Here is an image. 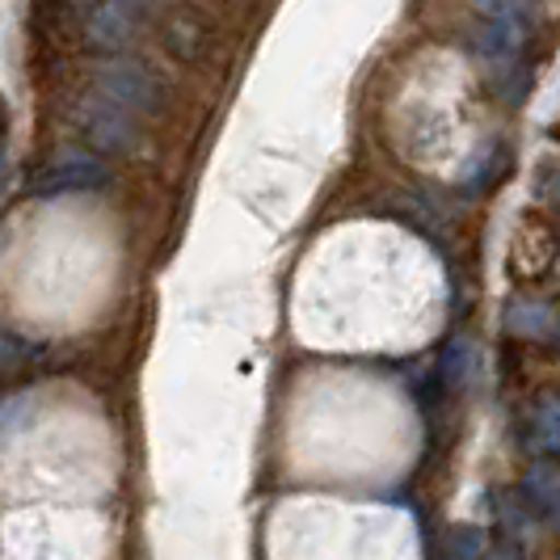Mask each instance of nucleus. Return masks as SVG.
<instances>
[{
	"label": "nucleus",
	"instance_id": "nucleus-1",
	"mask_svg": "<svg viewBox=\"0 0 560 560\" xmlns=\"http://www.w3.org/2000/svg\"><path fill=\"white\" fill-rule=\"evenodd\" d=\"M110 186V168L102 165L97 156L84 152H63L51 156L38 173H30V198H63V195H97Z\"/></svg>",
	"mask_w": 560,
	"mask_h": 560
},
{
	"label": "nucleus",
	"instance_id": "nucleus-2",
	"mask_svg": "<svg viewBox=\"0 0 560 560\" xmlns=\"http://www.w3.org/2000/svg\"><path fill=\"white\" fill-rule=\"evenodd\" d=\"M93 84H97L102 97H110L114 106H122L131 114H156L161 102H165V84L156 81V72L143 68V63H127V59L102 63Z\"/></svg>",
	"mask_w": 560,
	"mask_h": 560
},
{
	"label": "nucleus",
	"instance_id": "nucleus-3",
	"mask_svg": "<svg viewBox=\"0 0 560 560\" xmlns=\"http://www.w3.org/2000/svg\"><path fill=\"white\" fill-rule=\"evenodd\" d=\"M72 122H77V131H81L97 152H127L131 143L140 140V131H136V114L122 110V106H114L110 97H102V93L81 97L77 110H72Z\"/></svg>",
	"mask_w": 560,
	"mask_h": 560
},
{
	"label": "nucleus",
	"instance_id": "nucleus-4",
	"mask_svg": "<svg viewBox=\"0 0 560 560\" xmlns=\"http://www.w3.org/2000/svg\"><path fill=\"white\" fill-rule=\"evenodd\" d=\"M143 22V4H93L81 13V34L97 51H118L136 38Z\"/></svg>",
	"mask_w": 560,
	"mask_h": 560
},
{
	"label": "nucleus",
	"instance_id": "nucleus-5",
	"mask_svg": "<svg viewBox=\"0 0 560 560\" xmlns=\"http://www.w3.org/2000/svg\"><path fill=\"white\" fill-rule=\"evenodd\" d=\"M523 502L532 514H539L544 523H552L560 514V468L557 464H535L532 472L523 477Z\"/></svg>",
	"mask_w": 560,
	"mask_h": 560
},
{
	"label": "nucleus",
	"instance_id": "nucleus-6",
	"mask_svg": "<svg viewBox=\"0 0 560 560\" xmlns=\"http://www.w3.org/2000/svg\"><path fill=\"white\" fill-rule=\"evenodd\" d=\"M502 325L514 337H548L557 334V316L544 300H514L510 308L502 312Z\"/></svg>",
	"mask_w": 560,
	"mask_h": 560
},
{
	"label": "nucleus",
	"instance_id": "nucleus-7",
	"mask_svg": "<svg viewBox=\"0 0 560 560\" xmlns=\"http://www.w3.org/2000/svg\"><path fill=\"white\" fill-rule=\"evenodd\" d=\"M472 371H477V346L468 337H451L443 346V354H439V380L455 393V388H464L472 380Z\"/></svg>",
	"mask_w": 560,
	"mask_h": 560
},
{
	"label": "nucleus",
	"instance_id": "nucleus-8",
	"mask_svg": "<svg viewBox=\"0 0 560 560\" xmlns=\"http://www.w3.org/2000/svg\"><path fill=\"white\" fill-rule=\"evenodd\" d=\"M535 434L548 455H560V396H544L535 405Z\"/></svg>",
	"mask_w": 560,
	"mask_h": 560
},
{
	"label": "nucleus",
	"instance_id": "nucleus-9",
	"mask_svg": "<svg viewBox=\"0 0 560 560\" xmlns=\"http://www.w3.org/2000/svg\"><path fill=\"white\" fill-rule=\"evenodd\" d=\"M451 557L455 560H489V552H485V535L472 532V527H455Z\"/></svg>",
	"mask_w": 560,
	"mask_h": 560
},
{
	"label": "nucleus",
	"instance_id": "nucleus-10",
	"mask_svg": "<svg viewBox=\"0 0 560 560\" xmlns=\"http://www.w3.org/2000/svg\"><path fill=\"white\" fill-rule=\"evenodd\" d=\"M489 560H523L514 548H502V552H489Z\"/></svg>",
	"mask_w": 560,
	"mask_h": 560
},
{
	"label": "nucleus",
	"instance_id": "nucleus-11",
	"mask_svg": "<svg viewBox=\"0 0 560 560\" xmlns=\"http://www.w3.org/2000/svg\"><path fill=\"white\" fill-rule=\"evenodd\" d=\"M557 198H560V177H557Z\"/></svg>",
	"mask_w": 560,
	"mask_h": 560
}]
</instances>
